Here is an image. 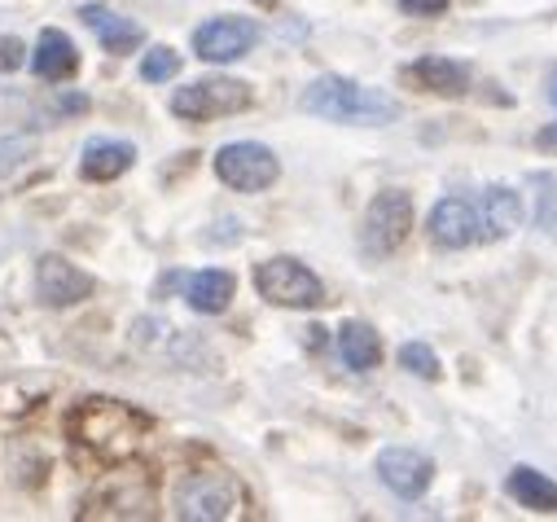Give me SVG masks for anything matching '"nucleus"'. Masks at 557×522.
Segmentation results:
<instances>
[{"label":"nucleus","mask_w":557,"mask_h":522,"mask_svg":"<svg viewBox=\"0 0 557 522\" xmlns=\"http://www.w3.org/2000/svg\"><path fill=\"white\" fill-rule=\"evenodd\" d=\"M27 62V45L14 36H0V71H18Z\"/></svg>","instance_id":"nucleus-24"},{"label":"nucleus","mask_w":557,"mask_h":522,"mask_svg":"<svg viewBox=\"0 0 557 522\" xmlns=\"http://www.w3.org/2000/svg\"><path fill=\"white\" fill-rule=\"evenodd\" d=\"M176 71H181V53H176V49H168V45L150 49V53H146V62H141V79H150V84H163V79H172Z\"/></svg>","instance_id":"nucleus-22"},{"label":"nucleus","mask_w":557,"mask_h":522,"mask_svg":"<svg viewBox=\"0 0 557 522\" xmlns=\"http://www.w3.org/2000/svg\"><path fill=\"white\" fill-rule=\"evenodd\" d=\"M531 185L540 189V215H535V224L544 233H557V176L553 172H540Z\"/></svg>","instance_id":"nucleus-23"},{"label":"nucleus","mask_w":557,"mask_h":522,"mask_svg":"<svg viewBox=\"0 0 557 522\" xmlns=\"http://www.w3.org/2000/svg\"><path fill=\"white\" fill-rule=\"evenodd\" d=\"M509 496L527 509H540V513H557V483L531 465H518L509 474Z\"/></svg>","instance_id":"nucleus-20"},{"label":"nucleus","mask_w":557,"mask_h":522,"mask_svg":"<svg viewBox=\"0 0 557 522\" xmlns=\"http://www.w3.org/2000/svg\"><path fill=\"white\" fill-rule=\"evenodd\" d=\"M255 40H259V27L250 18H211L194 32V49L207 62H233V58L250 53Z\"/></svg>","instance_id":"nucleus-8"},{"label":"nucleus","mask_w":557,"mask_h":522,"mask_svg":"<svg viewBox=\"0 0 557 522\" xmlns=\"http://www.w3.org/2000/svg\"><path fill=\"white\" fill-rule=\"evenodd\" d=\"M377 478H382L395 496L417 500V496L431 487L435 465H431V457L412 452V448H386V452H377Z\"/></svg>","instance_id":"nucleus-10"},{"label":"nucleus","mask_w":557,"mask_h":522,"mask_svg":"<svg viewBox=\"0 0 557 522\" xmlns=\"http://www.w3.org/2000/svg\"><path fill=\"white\" fill-rule=\"evenodd\" d=\"M518 220H522L518 194L505 189V185H492V189L483 194V207H479V233L496 241V237H509V233L518 228Z\"/></svg>","instance_id":"nucleus-17"},{"label":"nucleus","mask_w":557,"mask_h":522,"mask_svg":"<svg viewBox=\"0 0 557 522\" xmlns=\"http://www.w3.org/2000/svg\"><path fill=\"white\" fill-rule=\"evenodd\" d=\"M255 290L276 303V308H321L325 303V286L312 269H304L299 259H263V264L255 269Z\"/></svg>","instance_id":"nucleus-4"},{"label":"nucleus","mask_w":557,"mask_h":522,"mask_svg":"<svg viewBox=\"0 0 557 522\" xmlns=\"http://www.w3.org/2000/svg\"><path fill=\"white\" fill-rule=\"evenodd\" d=\"M215 176L228 185V189H242V194H259L268 189L282 167H276V154L268 146H255V141H233L215 154Z\"/></svg>","instance_id":"nucleus-7"},{"label":"nucleus","mask_w":557,"mask_h":522,"mask_svg":"<svg viewBox=\"0 0 557 522\" xmlns=\"http://www.w3.org/2000/svg\"><path fill=\"white\" fill-rule=\"evenodd\" d=\"M304 110L321 114V119H334V123H391L399 114V101L377 92V88L325 75L304 92Z\"/></svg>","instance_id":"nucleus-2"},{"label":"nucleus","mask_w":557,"mask_h":522,"mask_svg":"<svg viewBox=\"0 0 557 522\" xmlns=\"http://www.w3.org/2000/svg\"><path fill=\"white\" fill-rule=\"evenodd\" d=\"M246 105H250V88H246L242 79H224V75L198 79V84H189V88H181V92L172 97V114L194 119V123L220 119V114H237V110H246Z\"/></svg>","instance_id":"nucleus-6"},{"label":"nucleus","mask_w":557,"mask_h":522,"mask_svg":"<svg viewBox=\"0 0 557 522\" xmlns=\"http://www.w3.org/2000/svg\"><path fill=\"white\" fill-rule=\"evenodd\" d=\"M36 295L49 308H71V303L92 295V277L84 269H75L71 259H62V254H45L40 269H36Z\"/></svg>","instance_id":"nucleus-9"},{"label":"nucleus","mask_w":557,"mask_h":522,"mask_svg":"<svg viewBox=\"0 0 557 522\" xmlns=\"http://www.w3.org/2000/svg\"><path fill=\"white\" fill-rule=\"evenodd\" d=\"M399 364L408 369V373H417V377H440V356L431 351V343H404L399 347Z\"/></svg>","instance_id":"nucleus-21"},{"label":"nucleus","mask_w":557,"mask_h":522,"mask_svg":"<svg viewBox=\"0 0 557 522\" xmlns=\"http://www.w3.org/2000/svg\"><path fill=\"white\" fill-rule=\"evenodd\" d=\"M408 228H412V202H408V194L386 189V194H377V198L369 202V211H364L360 246H364V254H377V259H382V254H395V250L404 246Z\"/></svg>","instance_id":"nucleus-5"},{"label":"nucleus","mask_w":557,"mask_h":522,"mask_svg":"<svg viewBox=\"0 0 557 522\" xmlns=\"http://www.w3.org/2000/svg\"><path fill=\"white\" fill-rule=\"evenodd\" d=\"M408 84H417L422 92H440V97H461L470 88V71L453 58H417L408 71H404Z\"/></svg>","instance_id":"nucleus-12"},{"label":"nucleus","mask_w":557,"mask_h":522,"mask_svg":"<svg viewBox=\"0 0 557 522\" xmlns=\"http://www.w3.org/2000/svg\"><path fill=\"white\" fill-rule=\"evenodd\" d=\"M548 101L557 105V66H553V75H548Z\"/></svg>","instance_id":"nucleus-27"},{"label":"nucleus","mask_w":557,"mask_h":522,"mask_svg":"<svg viewBox=\"0 0 557 522\" xmlns=\"http://www.w3.org/2000/svg\"><path fill=\"white\" fill-rule=\"evenodd\" d=\"M431 237L448 250H461V246H474L483 233H479V207L466 202V198H444L435 211H431Z\"/></svg>","instance_id":"nucleus-11"},{"label":"nucleus","mask_w":557,"mask_h":522,"mask_svg":"<svg viewBox=\"0 0 557 522\" xmlns=\"http://www.w3.org/2000/svg\"><path fill=\"white\" fill-rule=\"evenodd\" d=\"M246 505L242 483L224 470H194L176 487V518L185 522H224L237 518Z\"/></svg>","instance_id":"nucleus-3"},{"label":"nucleus","mask_w":557,"mask_h":522,"mask_svg":"<svg viewBox=\"0 0 557 522\" xmlns=\"http://www.w3.org/2000/svg\"><path fill=\"white\" fill-rule=\"evenodd\" d=\"M132 163H136V150L127 141H88L84 159H79V172H84V181H114Z\"/></svg>","instance_id":"nucleus-16"},{"label":"nucleus","mask_w":557,"mask_h":522,"mask_svg":"<svg viewBox=\"0 0 557 522\" xmlns=\"http://www.w3.org/2000/svg\"><path fill=\"white\" fill-rule=\"evenodd\" d=\"M79 18L97 32V40L106 45V53H132V49L146 45V32L141 27H136L132 18H123V14H114V10H106V5H84Z\"/></svg>","instance_id":"nucleus-13"},{"label":"nucleus","mask_w":557,"mask_h":522,"mask_svg":"<svg viewBox=\"0 0 557 522\" xmlns=\"http://www.w3.org/2000/svg\"><path fill=\"white\" fill-rule=\"evenodd\" d=\"M395 5L408 10V14H444L448 0H395Z\"/></svg>","instance_id":"nucleus-25"},{"label":"nucleus","mask_w":557,"mask_h":522,"mask_svg":"<svg viewBox=\"0 0 557 522\" xmlns=\"http://www.w3.org/2000/svg\"><path fill=\"white\" fill-rule=\"evenodd\" d=\"M233 290H237V282H233V273H224V269H207V273H194V277L185 282L189 308H194V312H207V316L224 312L228 299H233Z\"/></svg>","instance_id":"nucleus-18"},{"label":"nucleus","mask_w":557,"mask_h":522,"mask_svg":"<svg viewBox=\"0 0 557 522\" xmlns=\"http://www.w3.org/2000/svg\"><path fill=\"white\" fill-rule=\"evenodd\" d=\"M32 66H36L40 79H53V84H58V79H71V75L79 71V53H75L71 36H62L58 27H45L40 40H36Z\"/></svg>","instance_id":"nucleus-15"},{"label":"nucleus","mask_w":557,"mask_h":522,"mask_svg":"<svg viewBox=\"0 0 557 522\" xmlns=\"http://www.w3.org/2000/svg\"><path fill=\"white\" fill-rule=\"evenodd\" d=\"M119 483L123 487H114V483H106L92 500H88V509H84V518H150V505H154V496H150V487H132L127 492V474H119Z\"/></svg>","instance_id":"nucleus-14"},{"label":"nucleus","mask_w":557,"mask_h":522,"mask_svg":"<svg viewBox=\"0 0 557 522\" xmlns=\"http://www.w3.org/2000/svg\"><path fill=\"white\" fill-rule=\"evenodd\" d=\"M338 356H343V364L347 369H377V360H382V343H377V334H373V325H364V321H347L343 330H338Z\"/></svg>","instance_id":"nucleus-19"},{"label":"nucleus","mask_w":557,"mask_h":522,"mask_svg":"<svg viewBox=\"0 0 557 522\" xmlns=\"http://www.w3.org/2000/svg\"><path fill=\"white\" fill-rule=\"evenodd\" d=\"M66 435H71L75 448L92 452L97 461L119 465V461H127L136 448H141V439L150 435V418L136 413L123 400H79L66 413Z\"/></svg>","instance_id":"nucleus-1"},{"label":"nucleus","mask_w":557,"mask_h":522,"mask_svg":"<svg viewBox=\"0 0 557 522\" xmlns=\"http://www.w3.org/2000/svg\"><path fill=\"white\" fill-rule=\"evenodd\" d=\"M535 146H540V150H557V123L540 127V133H535Z\"/></svg>","instance_id":"nucleus-26"}]
</instances>
